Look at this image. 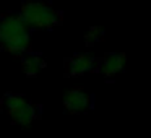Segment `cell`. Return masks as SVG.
Returning <instances> with one entry per match:
<instances>
[{"instance_id":"6","label":"cell","mask_w":151,"mask_h":138,"mask_svg":"<svg viewBox=\"0 0 151 138\" xmlns=\"http://www.w3.org/2000/svg\"><path fill=\"white\" fill-rule=\"evenodd\" d=\"M125 63H127L125 54L112 52V54H109L107 57H104V60L99 63V70H101V73L104 76L111 78V76H115L117 73H120L122 70L125 68Z\"/></svg>"},{"instance_id":"7","label":"cell","mask_w":151,"mask_h":138,"mask_svg":"<svg viewBox=\"0 0 151 138\" xmlns=\"http://www.w3.org/2000/svg\"><path fill=\"white\" fill-rule=\"evenodd\" d=\"M44 67H46V62L39 54H28L21 62V68L26 75H37Z\"/></svg>"},{"instance_id":"5","label":"cell","mask_w":151,"mask_h":138,"mask_svg":"<svg viewBox=\"0 0 151 138\" xmlns=\"http://www.w3.org/2000/svg\"><path fill=\"white\" fill-rule=\"evenodd\" d=\"M98 65H99L98 60L93 55H89V54H75L67 62V72H68V75L80 76V75H86V73L93 72Z\"/></svg>"},{"instance_id":"2","label":"cell","mask_w":151,"mask_h":138,"mask_svg":"<svg viewBox=\"0 0 151 138\" xmlns=\"http://www.w3.org/2000/svg\"><path fill=\"white\" fill-rule=\"evenodd\" d=\"M21 18L29 28L37 29H52L60 21V13L50 5L42 2H29L24 4L20 12Z\"/></svg>"},{"instance_id":"1","label":"cell","mask_w":151,"mask_h":138,"mask_svg":"<svg viewBox=\"0 0 151 138\" xmlns=\"http://www.w3.org/2000/svg\"><path fill=\"white\" fill-rule=\"evenodd\" d=\"M31 44V28L20 13H8L0 20V46L13 55L24 54Z\"/></svg>"},{"instance_id":"8","label":"cell","mask_w":151,"mask_h":138,"mask_svg":"<svg viewBox=\"0 0 151 138\" xmlns=\"http://www.w3.org/2000/svg\"><path fill=\"white\" fill-rule=\"evenodd\" d=\"M102 29L101 28H98V26H94V28H91V29L86 33V41H88V44H93V42H98V41H101L102 39Z\"/></svg>"},{"instance_id":"4","label":"cell","mask_w":151,"mask_h":138,"mask_svg":"<svg viewBox=\"0 0 151 138\" xmlns=\"http://www.w3.org/2000/svg\"><path fill=\"white\" fill-rule=\"evenodd\" d=\"M63 106L70 114H83L93 107V98L80 88L70 89L63 96Z\"/></svg>"},{"instance_id":"3","label":"cell","mask_w":151,"mask_h":138,"mask_svg":"<svg viewBox=\"0 0 151 138\" xmlns=\"http://www.w3.org/2000/svg\"><path fill=\"white\" fill-rule=\"evenodd\" d=\"M2 107L12 117L13 124L23 125V127L33 124L41 114V107L31 104L21 94H7L2 99Z\"/></svg>"}]
</instances>
